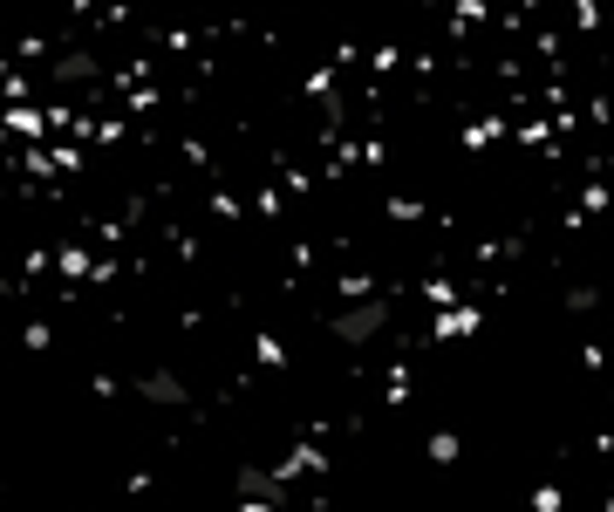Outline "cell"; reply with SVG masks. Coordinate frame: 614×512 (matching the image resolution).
I'll return each instance as SVG.
<instances>
[{"label":"cell","mask_w":614,"mask_h":512,"mask_svg":"<svg viewBox=\"0 0 614 512\" xmlns=\"http://www.w3.org/2000/svg\"><path fill=\"white\" fill-rule=\"evenodd\" d=\"M376 328H383V301H362V308H348V315H342L348 342H362V335H376Z\"/></svg>","instance_id":"6da1fadb"},{"label":"cell","mask_w":614,"mask_h":512,"mask_svg":"<svg viewBox=\"0 0 614 512\" xmlns=\"http://www.w3.org/2000/svg\"><path fill=\"white\" fill-rule=\"evenodd\" d=\"M137 390L151 396V403H185V376H171V369H157V376H144Z\"/></svg>","instance_id":"7a4b0ae2"}]
</instances>
